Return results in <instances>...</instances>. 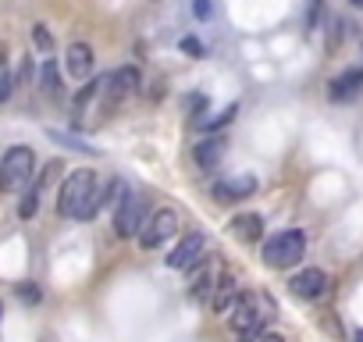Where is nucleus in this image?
<instances>
[{
    "label": "nucleus",
    "instance_id": "obj_27",
    "mask_svg": "<svg viewBox=\"0 0 363 342\" xmlns=\"http://www.w3.org/2000/svg\"><path fill=\"white\" fill-rule=\"evenodd\" d=\"M4 65H8V47L0 43V72H4Z\"/></svg>",
    "mask_w": 363,
    "mask_h": 342
},
{
    "label": "nucleus",
    "instance_id": "obj_24",
    "mask_svg": "<svg viewBox=\"0 0 363 342\" xmlns=\"http://www.w3.org/2000/svg\"><path fill=\"white\" fill-rule=\"evenodd\" d=\"M11 96V75L8 72H0V104H4Z\"/></svg>",
    "mask_w": 363,
    "mask_h": 342
},
{
    "label": "nucleus",
    "instance_id": "obj_14",
    "mask_svg": "<svg viewBox=\"0 0 363 342\" xmlns=\"http://www.w3.org/2000/svg\"><path fill=\"white\" fill-rule=\"evenodd\" d=\"M359 89H363V68H349V72H342L338 79H331V82H328V96H331L335 104L352 100Z\"/></svg>",
    "mask_w": 363,
    "mask_h": 342
},
{
    "label": "nucleus",
    "instance_id": "obj_28",
    "mask_svg": "<svg viewBox=\"0 0 363 342\" xmlns=\"http://www.w3.org/2000/svg\"><path fill=\"white\" fill-rule=\"evenodd\" d=\"M356 342H363V328H359V331H356Z\"/></svg>",
    "mask_w": 363,
    "mask_h": 342
},
{
    "label": "nucleus",
    "instance_id": "obj_8",
    "mask_svg": "<svg viewBox=\"0 0 363 342\" xmlns=\"http://www.w3.org/2000/svg\"><path fill=\"white\" fill-rule=\"evenodd\" d=\"M218 267H214V260H207V257H200L193 267H189V296L193 299H211V292H214V285H218Z\"/></svg>",
    "mask_w": 363,
    "mask_h": 342
},
{
    "label": "nucleus",
    "instance_id": "obj_30",
    "mask_svg": "<svg viewBox=\"0 0 363 342\" xmlns=\"http://www.w3.org/2000/svg\"><path fill=\"white\" fill-rule=\"evenodd\" d=\"M0 314H4V303H0Z\"/></svg>",
    "mask_w": 363,
    "mask_h": 342
},
{
    "label": "nucleus",
    "instance_id": "obj_3",
    "mask_svg": "<svg viewBox=\"0 0 363 342\" xmlns=\"http://www.w3.org/2000/svg\"><path fill=\"white\" fill-rule=\"evenodd\" d=\"M36 179V153L29 146H11L0 157V193H22Z\"/></svg>",
    "mask_w": 363,
    "mask_h": 342
},
{
    "label": "nucleus",
    "instance_id": "obj_21",
    "mask_svg": "<svg viewBox=\"0 0 363 342\" xmlns=\"http://www.w3.org/2000/svg\"><path fill=\"white\" fill-rule=\"evenodd\" d=\"M50 136H54V139H61V143H65V146H72V150H82V153H96V150H93L89 143H82V139H75V136H68V132H50Z\"/></svg>",
    "mask_w": 363,
    "mask_h": 342
},
{
    "label": "nucleus",
    "instance_id": "obj_6",
    "mask_svg": "<svg viewBox=\"0 0 363 342\" xmlns=\"http://www.w3.org/2000/svg\"><path fill=\"white\" fill-rule=\"evenodd\" d=\"M143 211H146V204L135 197V193H121V200L114 204V232L121 236V239H132L139 228H143Z\"/></svg>",
    "mask_w": 363,
    "mask_h": 342
},
{
    "label": "nucleus",
    "instance_id": "obj_1",
    "mask_svg": "<svg viewBox=\"0 0 363 342\" xmlns=\"http://www.w3.org/2000/svg\"><path fill=\"white\" fill-rule=\"evenodd\" d=\"M100 211V189H96V171L93 167H79L61 182L57 189V214L61 218H79L89 221Z\"/></svg>",
    "mask_w": 363,
    "mask_h": 342
},
{
    "label": "nucleus",
    "instance_id": "obj_29",
    "mask_svg": "<svg viewBox=\"0 0 363 342\" xmlns=\"http://www.w3.org/2000/svg\"><path fill=\"white\" fill-rule=\"evenodd\" d=\"M352 4H356V8H363V0H352Z\"/></svg>",
    "mask_w": 363,
    "mask_h": 342
},
{
    "label": "nucleus",
    "instance_id": "obj_4",
    "mask_svg": "<svg viewBox=\"0 0 363 342\" xmlns=\"http://www.w3.org/2000/svg\"><path fill=\"white\" fill-rule=\"evenodd\" d=\"M303 253H306V236L299 228H285V232H278L274 239L264 243L267 267H292V264H299Z\"/></svg>",
    "mask_w": 363,
    "mask_h": 342
},
{
    "label": "nucleus",
    "instance_id": "obj_23",
    "mask_svg": "<svg viewBox=\"0 0 363 342\" xmlns=\"http://www.w3.org/2000/svg\"><path fill=\"white\" fill-rule=\"evenodd\" d=\"M182 50H186V54H203V43L196 36H186V40H182Z\"/></svg>",
    "mask_w": 363,
    "mask_h": 342
},
{
    "label": "nucleus",
    "instance_id": "obj_10",
    "mask_svg": "<svg viewBox=\"0 0 363 342\" xmlns=\"http://www.w3.org/2000/svg\"><path fill=\"white\" fill-rule=\"evenodd\" d=\"M253 189H257V179H253V175L221 179V182L214 186V200H218V204H239V200H250Z\"/></svg>",
    "mask_w": 363,
    "mask_h": 342
},
{
    "label": "nucleus",
    "instance_id": "obj_5",
    "mask_svg": "<svg viewBox=\"0 0 363 342\" xmlns=\"http://www.w3.org/2000/svg\"><path fill=\"white\" fill-rule=\"evenodd\" d=\"M174 232H178V214H174L171 207L153 211L150 221H143V228H139V246H143V250H157V246H164Z\"/></svg>",
    "mask_w": 363,
    "mask_h": 342
},
{
    "label": "nucleus",
    "instance_id": "obj_13",
    "mask_svg": "<svg viewBox=\"0 0 363 342\" xmlns=\"http://www.w3.org/2000/svg\"><path fill=\"white\" fill-rule=\"evenodd\" d=\"M239 296H242V289H239V282H235L232 275H221L207 303H211V310H214V314H232V307L239 303Z\"/></svg>",
    "mask_w": 363,
    "mask_h": 342
},
{
    "label": "nucleus",
    "instance_id": "obj_17",
    "mask_svg": "<svg viewBox=\"0 0 363 342\" xmlns=\"http://www.w3.org/2000/svg\"><path fill=\"white\" fill-rule=\"evenodd\" d=\"M40 89L50 96V100H57L61 96V75H57V65L47 57L43 61V68H40Z\"/></svg>",
    "mask_w": 363,
    "mask_h": 342
},
{
    "label": "nucleus",
    "instance_id": "obj_16",
    "mask_svg": "<svg viewBox=\"0 0 363 342\" xmlns=\"http://www.w3.org/2000/svg\"><path fill=\"white\" fill-rule=\"evenodd\" d=\"M221 157H225V139H221V136H211V139H203V143L193 146V160H196L203 171H214V167L221 164Z\"/></svg>",
    "mask_w": 363,
    "mask_h": 342
},
{
    "label": "nucleus",
    "instance_id": "obj_11",
    "mask_svg": "<svg viewBox=\"0 0 363 342\" xmlns=\"http://www.w3.org/2000/svg\"><path fill=\"white\" fill-rule=\"evenodd\" d=\"M289 285H292V296H299V299H317V296L328 292V275H324L320 267H306V271H299Z\"/></svg>",
    "mask_w": 363,
    "mask_h": 342
},
{
    "label": "nucleus",
    "instance_id": "obj_18",
    "mask_svg": "<svg viewBox=\"0 0 363 342\" xmlns=\"http://www.w3.org/2000/svg\"><path fill=\"white\" fill-rule=\"evenodd\" d=\"M40 197H43V193H40L36 186H29V189L22 193V204H18V218H22V221L36 218V211H40Z\"/></svg>",
    "mask_w": 363,
    "mask_h": 342
},
{
    "label": "nucleus",
    "instance_id": "obj_25",
    "mask_svg": "<svg viewBox=\"0 0 363 342\" xmlns=\"http://www.w3.org/2000/svg\"><path fill=\"white\" fill-rule=\"evenodd\" d=\"M196 15H200V18L211 15V4H207V0H196Z\"/></svg>",
    "mask_w": 363,
    "mask_h": 342
},
{
    "label": "nucleus",
    "instance_id": "obj_22",
    "mask_svg": "<svg viewBox=\"0 0 363 342\" xmlns=\"http://www.w3.org/2000/svg\"><path fill=\"white\" fill-rule=\"evenodd\" d=\"M18 299H26V303H40V289H36L33 282H26V285H18Z\"/></svg>",
    "mask_w": 363,
    "mask_h": 342
},
{
    "label": "nucleus",
    "instance_id": "obj_2",
    "mask_svg": "<svg viewBox=\"0 0 363 342\" xmlns=\"http://www.w3.org/2000/svg\"><path fill=\"white\" fill-rule=\"evenodd\" d=\"M264 324H267V299L264 296H239V303L232 307L228 314V328L239 342H257L264 335Z\"/></svg>",
    "mask_w": 363,
    "mask_h": 342
},
{
    "label": "nucleus",
    "instance_id": "obj_26",
    "mask_svg": "<svg viewBox=\"0 0 363 342\" xmlns=\"http://www.w3.org/2000/svg\"><path fill=\"white\" fill-rule=\"evenodd\" d=\"M257 342H285V338H281V335H274V331H271V335H260V338H257Z\"/></svg>",
    "mask_w": 363,
    "mask_h": 342
},
{
    "label": "nucleus",
    "instance_id": "obj_7",
    "mask_svg": "<svg viewBox=\"0 0 363 342\" xmlns=\"http://www.w3.org/2000/svg\"><path fill=\"white\" fill-rule=\"evenodd\" d=\"M139 86H143V72H139L135 65H121V68H114V72L107 75L104 93H107V100L118 107V104H121L125 96H132Z\"/></svg>",
    "mask_w": 363,
    "mask_h": 342
},
{
    "label": "nucleus",
    "instance_id": "obj_19",
    "mask_svg": "<svg viewBox=\"0 0 363 342\" xmlns=\"http://www.w3.org/2000/svg\"><path fill=\"white\" fill-rule=\"evenodd\" d=\"M235 111H239V107H235V104H228V107H225L218 118H200L196 125H200V128H218V125H228V121L235 118Z\"/></svg>",
    "mask_w": 363,
    "mask_h": 342
},
{
    "label": "nucleus",
    "instance_id": "obj_15",
    "mask_svg": "<svg viewBox=\"0 0 363 342\" xmlns=\"http://www.w3.org/2000/svg\"><path fill=\"white\" fill-rule=\"evenodd\" d=\"M228 228H232V236H235L239 243H246V246H250V243H260V236H264V218L246 211V214H235Z\"/></svg>",
    "mask_w": 363,
    "mask_h": 342
},
{
    "label": "nucleus",
    "instance_id": "obj_9",
    "mask_svg": "<svg viewBox=\"0 0 363 342\" xmlns=\"http://www.w3.org/2000/svg\"><path fill=\"white\" fill-rule=\"evenodd\" d=\"M200 257H203V236L193 232V236H186V239H182V243L167 253V267H174V271H189Z\"/></svg>",
    "mask_w": 363,
    "mask_h": 342
},
{
    "label": "nucleus",
    "instance_id": "obj_20",
    "mask_svg": "<svg viewBox=\"0 0 363 342\" xmlns=\"http://www.w3.org/2000/svg\"><path fill=\"white\" fill-rule=\"evenodd\" d=\"M33 43H36L43 54H50V50H54V36H50V29H47V26H33Z\"/></svg>",
    "mask_w": 363,
    "mask_h": 342
},
{
    "label": "nucleus",
    "instance_id": "obj_12",
    "mask_svg": "<svg viewBox=\"0 0 363 342\" xmlns=\"http://www.w3.org/2000/svg\"><path fill=\"white\" fill-rule=\"evenodd\" d=\"M93 47L89 43H72L68 50H65V72L72 75V79H89V72H93Z\"/></svg>",
    "mask_w": 363,
    "mask_h": 342
}]
</instances>
